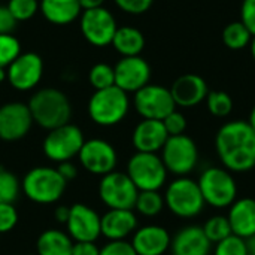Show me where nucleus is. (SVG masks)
<instances>
[{"mask_svg":"<svg viewBox=\"0 0 255 255\" xmlns=\"http://www.w3.org/2000/svg\"><path fill=\"white\" fill-rule=\"evenodd\" d=\"M241 21L255 36V0H244L241 6Z\"/></svg>","mask_w":255,"mask_h":255,"instance_id":"ea45409f","label":"nucleus"},{"mask_svg":"<svg viewBox=\"0 0 255 255\" xmlns=\"http://www.w3.org/2000/svg\"><path fill=\"white\" fill-rule=\"evenodd\" d=\"M202 229H203V233L206 235V238L209 239V242L212 245H215V244H218V242H221L226 238L233 235L227 215H214V217H211L202 226Z\"/></svg>","mask_w":255,"mask_h":255,"instance_id":"c85d7f7f","label":"nucleus"},{"mask_svg":"<svg viewBox=\"0 0 255 255\" xmlns=\"http://www.w3.org/2000/svg\"><path fill=\"white\" fill-rule=\"evenodd\" d=\"M27 255H37V254H27Z\"/></svg>","mask_w":255,"mask_h":255,"instance_id":"3c124183","label":"nucleus"},{"mask_svg":"<svg viewBox=\"0 0 255 255\" xmlns=\"http://www.w3.org/2000/svg\"><path fill=\"white\" fill-rule=\"evenodd\" d=\"M7 79V73H6V69L4 67H0V82L6 81Z\"/></svg>","mask_w":255,"mask_h":255,"instance_id":"8fccbe9b","label":"nucleus"},{"mask_svg":"<svg viewBox=\"0 0 255 255\" xmlns=\"http://www.w3.org/2000/svg\"><path fill=\"white\" fill-rule=\"evenodd\" d=\"M66 232L73 242H96L100 236V215L84 203L70 206Z\"/></svg>","mask_w":255,"mask_h":255,"instance_id":"dca6fc26","label":"nucleus"},{"mask_svg":"<svg viewBox=\"0 0 255 255\" xmlns=\"http://www.w3.org/2000/svg\"><path fill=\"white\" fill-rule=\"evenodd\" d=\"M103 3H105V0H79V4H81L82 10L102 7V6H103Z\"/></svg>","mask_w":255,"mask_h":255,"instance_id":"a18cd8bd","label":"nucleus"},{"mask_svg":"<svg viewBox=\"0 0 255 255\" xmlns=\"http://www.w3.org/2000/svg\"><path fill=\"white\" fill-rule=\"evenodd\" d=\"M215 151L223 167L232 173H245L255 167V130L248 121L235 120L220 127Z\"/></svg>","mask_w":255,"mask_h":255,"instance_id":"f257e3e1","label":"nucleus"},{"mask_svg":"<svg viewBox=\"0 0 255 255\" xmlns=\"http://www.w3.org/2000/svg\"><path fill=\"white\" fill-rule=\"evenodd\" d=\"M176 106L181 108H194L206 100L209 93L206 81L196 73H185L175 79L169 88Z\"/></svg>","mask_w":255,"mask_h":255,"instance_id":"6ab92c4d","label":"nucleus"},{"mask_svg":"<svg viewBox=\"0 0 255 255\" xmlns=\"http://www.w3.org/2000/svg\"><path fill=\"white\" fill-rule=\"evenodd\" d=\"M7 82L18 91L36 88L43 75V60L36 52H21L7 67Z\"/></svg>","mask_w":255,"mask_h":255,"instance_id":"4468645a","label":"nucleus"},{"mask_svg":"<svg viewBox=\"0 0 255 255\" xmlns=\"http://www.w3.org/2000/svg\"><path fill=\"white\" fill-rule=\"evenodd\" d=\"M250 49H251V57H253V60L255 61V36L253 37L251 43H250Z\"/></svg>","mask_w":255,"mask_h":255,"instance_id":"09e8293b","label":"nucleus"},{"mask_svg":"<svg viewBox=\"0 0 255 255\" xmlns=\"http://www.w3.org/2000/svg\"><path fill=\"white\" fill-rule=\"evenodd\" d=\"M72 255H100V248L96 242H75Z\"/></svg>","mask_w":255,"mask_h":255,"instance_id":"79ce46f5","label":"nucleus"},{"mask_svg":"<svg viewBox=\"0 0 255 255\" xmlns=\"http://www.w3.org/2000/svg\"><path fill=\"white\" fill-rule=\"evenodd\" d=\"M115 4L126 13L142 15L151 9L154 0H114Z\"/></svg>","mask_w":255,"mask_h":255,"instance_id":"4c0bfd02","label":"nucleus"},{"mask_svg":"<svg viewBox=\"0 0 255 255\" xmlns=\"http://www.w3.org/2000/svg\"><path fill=\"white\" fill-rule=\"evenodd\" d=\"M160 152L167 172L176 178L190 176L199 164L197 143L187 134L169 136Z\"/></svg>","mask_w":255,"mask_h":255,"instance_id":"6e6552de","label":"nucleus"},{"mask_svg":"<svg viewBox=\"0 0 255 255\" xmlns=\"http://www.w3.org/2000/svg\"><path fill=\"white\" fill-rule=\"evenodd\" d=\"M128 111V94L117 85L96 90L88 100V117L100 127H114L120 124L127 117Z\"/></svg>","mask_w":255,"mask_h":255,"instance_id":"20e7f679","label":"nucleus"},{"mask_svg":"<svg viewBox=\"0 0 255 255\" xmlns=\"http://www.w3.org/2000/svg\"><path fill=\"white\" fill-rule=\"evenodd\" d=\"M212 244L200 226L182 227L170 242L172 255H209Z\"/></svg>","mask_w":255,"mask_h":255,"instance_id":"4be33fe9","label":"nucleus"},{"mask_svg":"<svg viewBox=\"0 0 255 255\" xmlns=\"http://www.w3.org/2000/svg\"><path fill=\"white\" fill-rule=\"evenodd\" d=\"M139 190L126 172L114 170L102 176L99 197L108 209H134Z\"/></svg>","mask_w":255,"mask_h":255,"instance_id":"9d476101","label":"nucleus"},{"mask_svg":"<svg viewBox=\"0 0 255 255\" xmlns=\"http://www.w3.org/2000/svg\"><path fill=\"white\" fill-rule=\"evenodd\" d=\"M79 27L85 40L97 48L111 45L118 28L112 12L103 6L82 10L79 16Z\"/></svg>","mask_w":255,"mask_h":255,"instance_id":"f8f14e48","label":"nucleus"},{"mask_svg":"<svg viewBox=\"0 0 255 255\" xmlns=\"http://www.w3.org/2000/svg\"><path fill=\"white\" fill-rule=\"evenodd\" d=\"M84 142L85 137L82 130L78 126L67 123L48 131L42 142V151L48 160L58 164L78 157Z\"/></svg>","mask_w":255,"mask_h":255,"instance_id":"1a4fd4ad","label":"nucleus"},{"mask_svg":"<svg viewBox=\"0 0 255 255\" xmlns=\"http://www.w3.org/2000/svg\"><path fill=\"white\" fill-rule=\"evenodd\" d=\"M170 233L157 224L137 227L131 236V247L137 255H164L170 250Z\"/></svg>","mask_w":255,"mask_h":255,"instance_id":"a211bd4d","label":"nucleus"},{"mask_svg":"<svg viewBox=\"0 0 255 255\" xmlns=\"http://www.w3.org/2000/svg\"><path fill=\"white\" fill-rule=\"evenodd\" d=\"M57 170H58V173L61 175V178H63L66 182L73 181V179H76V176H78V167L75 166V163H72V160H70V161L58 163Z\"/></svg>","mask_w":255,"mask_h":255,"instance_id":"37998d69","label":"nucleus"},{"mask_svg":"<svg viewBox=\"0 0 255 255\" xmlns=\"http://www.w3.org/2000/svg\"><path fill=\"white\" fill-rule=\"evenodd\" d=\"M199 188L206 205L215 209L230 208L238 199V184L232 172L224 167L212 166L199 176Z\"/></svg>","mask_w":255,"mask_h":255,"instance_id":"423d86ee","label":"nucleus"},{"mask_svg":"<svg viewBox=\"0 0 255 255\" xmlns=\"http://www.w3.org/2000/svg\"><path fill=\"white\" fill-rule=\"evenodd\" d=\"M79 164L90 175L105 176L115 170L118 163V154L112 143L105 139H88L84 142L79 154Z\"/></svg>","mask_w":255,"mask_h":255,"instance_id":"ddd939ff","label":"nucleus"},{"mask_svg":"<svg viewBox=\"0 0 255 255\" xmlns=\"http://www.w3.org/2000/svg\"><path fill=\"white\" fill-rule=\"evenodd\" d=\"M139 191H160L167 181V169L158 154L134 152L126 169Z\"/></svg>","mask_w":255,"mask_h":255,"instance_id":"0eeeda50","label":"nucleus"},{"mask_svg":"<svg viewBox=\"0 0 255 255\" xmlns=\"http://www.w3.org/2000/svg\"><path fill=\"white\" fill-rule=\"evenodd\" d=\"M229 223L233 235L250 239L255 235V199L242 197L236 199L235 203L229 208Z\"/></svg>","mask_w":255,"mask_h":255,"instance_id":"5701e85b","label":"nucleus"},{"mask_svg":"<svg viewBox=\"0 0 255 255\" xmlns=\"http://www.w3.org/2000/svg\"><path fill=\"white\" fill-rule=\"evenodd\" d=\"M214 255H248L247 241L236 235H232L224 241L215 244Z\"/></svg>","mask_w":255,"mask_h":255,"instance_id":"f704fd0d","label":"nucleus"},{"mask_svg":"<svg viewBox=\"0 0 255 255\" xmlns=\"http://www.w3.org/2000/svg\"><path fill=\"white\" fill-rule=\"evenodd\" d=\"M163 196L166 208L175 217L182 220L199 217L206 206L197 181L191 179L190 176L175 178L172 182H169Z\"/></svg>","mask_w":255,"mask_h":255,"instance_id":"39448f33","label":"nucleus"},{"mask_svg":"<svg viewBox=\"0 0 255 255\" xmlns=\"http://www.w3.org/2000/svg\"><path fill=\"white\" fill-rule=\"evenodd\" d=\"M248 123H250V126L253 127L255 130V105L254 108L251 109V112H250V118H248Z\"/></svg>","mask_w":255,"mask_h":255,"instance_id":"de8ad7c7","label":"nucleus"},{"mask_svg":"<svg viewBox=\"0 0 255 255\" xmlns=\"http://www.w3.org/2000/svg\"><path fill=\"white\" fill-rule=\"evenodd\" d=\"M114 72L115 85L127 94H134L151 81V66L140 55L120 58V61L114 66Z\"/></svg>","mask_w":255,"mask_h":255,"instance_id":"f3484780","label":"nucleus"},{"mask_svg":"<svg viewBox=\"0 0 255 255\" xmlns=\"http://www.w3.org/2000/svg\"><path fill=\"white\" fill-rule=\"evenodd\" d=\"M18 224V212L13 203H0V235L9 233Z\"/></svg>","mask_w":255,"mask_h":255,"instance_id":"e433bc0d","label":"nucleus"},{"mask_svg":"<svg viewBox=\"0 0 255 255\" xmlns=\"http://www.w3.org/2000/svg\"><path fill=\"white\" fill-rule=\"evenodd\" d=\"M21 191L18 178L3 167H0V203H13Z\"/></svg>","mask_w":255,"mask_h":255,"instance_id":"2f4dec72","label":"nucleus"},{"mask_svg":"<svg viewBox=\"0 0 255 255\" xmlns=\"http://www.w3.org/2000/svg\"><path fill=\"white\" fill-rule=\"evenodd\" d=\"M6 6L16 22L31 19L39 10L37 0H9Z\"/></svg>","mask_w":255,"mask_h":255,"instance_id":"72a5a7b5","label":"nucleus"},{"mask_svg":"<svg viewBox=\"0 0 255 255\" xmlns=\"http://www.w3.org/2000/svg\"><path fill=\"white\" fill-rule=\"evenodd\" d=\"M88 82L94 90H105L115 85L114 67L106 63H97L90 69Z\"/></svg>","mask_w":255,"mask_h":255,"instance_id":"7c9ffc66","label":"nucleus"},{"mask_svg":"<svg viewBox=\"0 0 255 255\" xmlns=\"http://www.w3.org/2000/svg\"><path fill=\"white\" fill-rule=\"evenodd\" d=\"M16 27V21L7 6H0V34H10Z\"/></svg>","mask_w":255,"mask_h":255,"instance_id":"a19ab883","label":"nucleus"},{"mask_svg":"<svg viewBox=\"0 0 255 255\" xmlns=\"http://www.w3.org/2000/svg\"><path fill=\"white\" fill-rule=\"evenodd\" d=\"M67 182L61 178L57 167L37 166L30 169L21 181V190L24 196L37 205H52L57 203Z\"/></svg>","mask_w":255,"mask_h":255,"instance_id":"7ed1b4c3","label":"nucleus"},{"mask_svg":"<svg viewBox=\"0 0 255 255\" xmlns=\"http://www.w3.org/2000/svg\"><path fill=\"white\" fill-rule=\"evenodd\" d=\"M69 211H70V206H58V208H55V211H54L55 221L60 223V224H66V221L69 218Z\"/></svg>","mask_w":255,"mask_h":255,"instance_id":"c03bdc74","label":"nucleus"},{"mask_svg":"<svg viewBox=\"0 0 255 255\" xmlns=\"http://www.w3.org/2000/svg\"><path fill=\"white\" fill-rule=\"evenodd\" d=\"M253 33L247 28V25L239 19L229 22L223 30V42L229 49L241 51L247 46H250L253 40Z\"/></svg>","mask_w":255,"mask_h":255,"instance_id":"bb28decb","label":"nucleus"},{"mask_svg":"<svg viewBox=\"0 0 255 255\" xmlns=\"http://www.w3.org/2000/svg\"><path fill=\"white\" fill-rule=\"evenodd\" d=\"M137 230V217L133 209H108L100 217V232L108 241H127Z\"/></svg>","mask_w":255,"mask_h":255,"instance_id":"aec40b11","label":"nucleus"},{"mask_svg":"<svg viewBox=\"0 0 255 255\" xmlns=\"http://www.w3.org/2000/svg\"><path fill=\"white\" fill-rule=\"evenodd\" d=\"M167 139L169 134L164 128V124L158 120H142L137 123L131 134V143L136 152L158 154Z\"/></svg>","mask_w":255,"mask_h":255,"instance_id":"412c9836","label":"nucleus"},{"mask_svg":"<svg viewBox=\"0 0 255 255\" xmlns=\"http://www.w3.org/2000/svg\"><path fill=\"white\" fill-rule=\"evenodd\" d=\"M205 102H206L209 114H212L217 118L229 117L233 111V106H235L232 96L226 91H221V90L209 91Z\"/></svg>","mask_w":255,"mask_h":255,"instance_id":"c756f323","label":"nucleus"},{"mask_svg":"<svg viewBox=\"0 0 255 255\" xmlns=\"http://www.w3.org/2000/svg\"><path fill=\"white\" fill-rule=\"evenodd\" d=\"M21 54L19 40L10 34H0V67H7Z\"/></svg>","mask_w":255,"mask_h":255,"instance_id":"473e14b6","label":"nucleus"},{"mask_svg":"<svg viewBox=\"0 0 255 255\" xmlns=\"http://www.w3.org/2000/svg\"><path fill=\"white\" fill-rule=\"evenodd\" d=\"M111 45L121 57L140 55V52L145 48V36L136 27H130V25L118 27Z\"/></svg>","mask_w":255,"mask_h":255,"instance_id":"a878e982","label":"nucleus"},{"mask_svg":"<svg viewBox=\"0 0 255 255\" xmlns=\"http://www.w3.org/2000/svg\"><path fill=\"white\" fill-rule=\"evenodd\" d=\"M73 241L60 229H48L42 232L36 241L37 255H72Z\"/></svg>","mask_w":255,"mask_h":255,"instance_id":"393cba45","label":"nucleus"},{"mask_svg":"<svg viewBox=\"0 0 255 255\" xmlns=\"http://www.w3.org/2000/svg\"><path fill=\"white\" fill-rule=\"evenodd\" d=\"M133 106L142 120L163 121L170 112L176 109V103L169 88L148 84L133 96Z\"/></svg>","mask_w":255,"mask_h":255,"instance_id":"9b49d317","label":"nucleus"},{"mask_svg":"<svg viewBox=\"0 0 255 255\" xmlns=\"http://www.w3.org/2000/svg\"><path fill=\"white\" fill-rule=\"evenodd\" d=\"M247 248H248V255H255V235L247 239Z\"/></svg>","mask_w":255,"mask_h":255,"instance_id":"49530a36","label":"nucleus"},{"mask_svg":"<svg viewBox=\"0 0 255 255\" xmlns=\"http://www.w3.org/2000/svg\"><path fill=\"white\" fill-rule=\"evenodd\" d=\"M34 124L28 105L9 102L0 106V139L16 142L24 139Z\"/></svg>","mask_w":255,"mask_h":255,"instance_id":"2eb2a0df","label":"nucleus"},{"mask_svg":"<svg viewBox=\"0 0 255 255\" xmlns=\"http://www.w3.org/2000/svg\"><path fill=\"white\" fill-rule=\"evenodd\" d=\"M39 10L48 22L55 25H67L82 13L79 0H40Z\"/></svg>","mask_w":255,"mask_h":255,"instance_id":"b1692460","label":"nucleus"},{"mask_svg":"<svg viewBox=\"0 0 255 255\" xmlns=\"http://www.w3.org/2000/svg\"><path fill=\"white\" fill-rule=\"evenodd\" d=\"M164 208V196L160 194V191H139L134 203V209L139 215L154 218L160 215Z\"/></svg>","mask_w":255,"mask_h":255,"instance_id":"cd10ccee","label":"nucleus"},{"mask_svg":"<svg viewBox=\"0 0 255 255\" xmlns=\"http://www.w3.org/2000/svg\"><path fill=\"white\" fill-rule=\"evenodd\" d=\"M164 128L167 131L169 136H179V134H185L187 130V118L182 112L179 111H173L170 112L164 120H163Z\"/></svg>","mask_w":255,"mask_h":255,"instance_id":"c9c22d12","label":"nucleus"},{"mask_svg":"<svg viewBox=\"0 0 255 255\" xmlns=\"http://www.w3.org/2000/svg\"><path fill=\"white\" fill-rule=\"evenodd\" d=\"M33 121L45 130H54L70 123L72 105L69 97L57 88L37 90L27 103Z\"/></svg>","mask_w":255,"mask_h":255,"instance_id":"f03ea898","label":"nucleus"},{"mask_svg":"<svg viewBox=\"0 0 255 255\" xmlns=\"http://www.w3.org/2000/svg\"><path fill=\"white\" fill-rule=\"evenodd\" d=\"M100 255H137L128 241H108L100 248Z\"/></svg>","mask_w":255,"mask_h":255,"instance_id":"58836bf2","label":"nucleus"}]
</instances>
